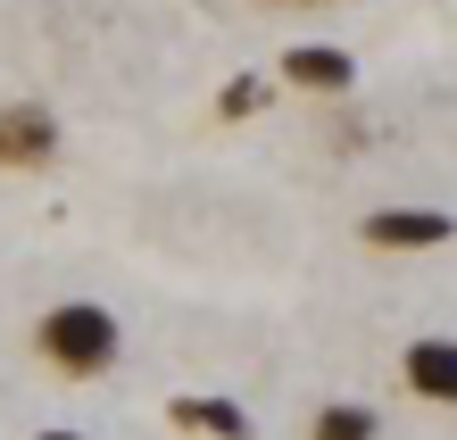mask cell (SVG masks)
<instances>
[{"instance_id":"1","label":"cell","mask_w":457,"mask_h":440,"mask_svg":"<svg viewBox=\"0 0 457 440\" xmlns=\"http://www.w3.org/2000/svg\"><path fill=\"white\" fill-rule=\"evenodd\" d=\"M34 349H42L67 382H92V374H109V366H117L125 324H117V308H100V299H59V308H42Z\"/></svg>"},{"instance_id":"2","label":"cell","mask_w":457,"mask_h":440,"mask_svg":"<svg viewBox=\"0 0 457 440\" xmlns=\"http://www.w3.org/2000/svg\"><path fill=\"white\" fill-rule=\"evenodd\" d=\"M399 382H408V399H424V407H457V341L449 333H416L399 349Z\"/></svg>"},{"instance_id":"3","label":"cell","mask_w":457,"mask_h":440,"mask_svg":"<svg viewBox=\"0 0 457 440\" xmlns=\"http://www.w3.org/2000/svg\"><path fill=\"white\" fill-rule=\"evenodd\" d=\"M50 158H59V117L34 100L0 108V167H50Z\"/></svg>"},{"instance_id":"4","label":"cell","mask_w":457,"mask_h":440,"mask_svg":"<svg viewBox=\"0 0 457 440\" xmlns=\"http://www.w3.org/2000/svg\"><path fill=\"white\" fill-rule=\"evenodd\" d=\"M283 84L291 92H349V84H358V59H349V50L341 42H291L283 50Z\"/></svg>"},{"instance_id":"5","label":"cell","mask_w":457,"mask_h":440,"mask_svg":"<svg viewBox=\"0 0 457 440\" xmlns=\"http://www.w3.org/2000/svg\"><path fill=\"white\" fill-rule=\"evenodd\" d=\"M449 233H457V216H441V208H374L366 216L374 250H441Z\"/></svg>"},{"instance_id":"6","label":"cell","mask_w":457,"mask_h":440,"mask_svg":"<svg viewBox=\"0 0 457 440\" xmlns=\"http://www.w3.org/2000/svg\"><path fill=\"white\" fill-rule=\"evenodd\" d=\"M175 424H183V432H217V440H250V407L200 391V399H175Z\"/></svg>"},{"instance_id":"7","label":"cell","mask_w":457,"mask_h":440,"mask_svg":"<svg viewBox=\"0 0 457 440\" xmlns=\"http://www.w3.org/2000/svg\"><path fill=\"white\" fill-rule=\"evenodd\" d=\"M383 424H374V407H358V399H333V407H316V424H308V440H374Z\"/></svg>"},{"instance_id":"8","label":"cell","mask_w":457,"mask_h":440,"mask_svg":"<svg viewBox=\"0 0 457 440\" xmlns=\"http://www.w3.org/2000/svg\"><path fill=\"white\" fill-rule=\"evenodd\" d=\"M217 108H225V117H250V108H266V75H233Z\"/></svg>"},{"instance_id":"9","label":"cell","mask_w":457,"mask_h":440,"mask_svg":"<svg viewBox=\"0 0 457 440\" xmlns=\"http://www.w3.org/2000/svg\"><path fill=\"white\" fill-rule=\"evenodd\" d=\"M34 440H84V432H67V424H50V432H34Z\"/></svg>"},{"instance_id":"10","label":"cell","mask_w":457,"mask_h":440,"mask_svg":"<svg viewBox=\"0 0 457 440\" xmlns=\"http://www.w3.org/2000/svg\"><path fill=\"white\" fill-rule=\"evenodd\" d=\"M275 9H316V0H275Z\"/></svg>"}]
</instances>
